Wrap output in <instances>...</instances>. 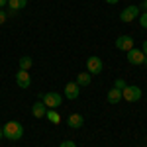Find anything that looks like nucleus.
Returning a JSON list of instances; mask_svg holds the SVG:
<instances>
[{"instance_id":"obj_1","label":"nucleus","mask_w":147,"mask_h":147,"mask_svg":"<svg viewBox=\"0 0 147 147\" xmlns=\"http://www.w3.org/2000/svg\"><path fill=\"white\" fill-rule=\"evenodd\" d=\"M2 131H4V137H8L12 141H18L24 136V127L20 122H6V125L2 127Z\"/></svg>"},{"instance_id":"obj_2","label":"nucleus","mask_w":147,"mask_h":147,"mask_svg":"<svg viewBox=\"0 0 147 147\" xmlns=\"http://www.w3.org/2000/svg\"><path fill=\"white\" fill-rule=\"evenodd\" d=\"M41 102L45 104L47 110H57V108L61 106L63 98H61V94H57V92H47V94L41 96Z\"/></svg>"},{"instance_id":"obj_3","label":"nucleus","mask_w":147,"mask_h":147,"mask_svg":"<svg viewBox=\"0 0 147 147\" xmlns=\"http://www.w3.org/2000/svg\"><path fill=\"white\" fill-rule=\"evenodd\" d=\"M122 98H124L125 102H137V100H141V88L136 86V84L125 86L124 90H122Z\"/></svg>"},{"instance_id":"obj_4","label":"nucleus","mask_w":147,"mask_h":147,"mask_svg":"<svg viewBox=\"0 0 147 147\" xmlns=\"http://www.w3.org/2000/svg\"><path fill=\"white\" fill-rule=\"evenodd\" d=\"M102 59L100 57H88L86 59V73H90V75H100L102 73Z\"/></svg>"},{"instance_id":"obj_5","label":"nucleus","mask_w":147,"mask_h":147,"mask_svg":"<svg viewBox=\"0 0 147 147\" xmlns=\"http://www.w3.org/2000/svg\"><path fill=\"white\" fill-rule=\"evenodd\" d=\"M16 84L20 86V88H30L32 86V75H30V71H18L16 73Z\"/></svg>"},{"instance_id":"obj_6","label":"nucleus","mask_w":147,"mask_h":147,"mask_svg":"<svg viewBox=\"0 0 147 147\" xmlns=\"http://www.w3.org/2000/svg\"><path fill=\"white\" fill-rule=\"evenodd\" d=\"M137 16H139V8L137 6H127L125 10L120 12V20L124 24H129V22H134Z\"/></svg>"},{"instance_id":"obj_7","label":"nucleus","mask_w":147,"mask_h":147,"mask_svg":"<svg viewBox=\"0 0 147 147\" xmlns=\"http://www.w3.org/2000/svg\"><path fill=\"white\" fill-rule=\"evenodd\" d=\"M116 47L120 49V51H129V49H134V37L131 35H120L118 39H116Z\"/></svg>"},{"instance_id":"obj_8","label":"nucleus","mask_w":147,"mask_h":147,"mask_svg":"<svg viewBox=\"0 0 147 147\" xmlns=\"http://www.w3.org/2000/svg\"><path fill=\"white\" fill-rule=\"evenodd\" d=\"M127 61L131 63V65H143V61H145V55H143V51L141 49H129L127 51Z\"/></svg>"},{"instance_id":"obj_9","label":"nucleus","mask_w":147,"mask_h":147,"mask_svg":"<svg viewBox=\"0 0 147 147\" xmlns=\"http://www.w3.org/2000/svg\"><path fill=\"white\" fill-rule=\"evenodd\" d=\"M79 84L77 82H67V86H65V98H69V100H77L79 98Z\"/></svg>"},{"instance_id":"obj_10","label":"nucleus","mask_w":147,"mask_h":147,"mask_svg":"<svg viewBox=\"0 0 147 147\" xmlns=\"http://www.w3.org/2000/svg\"><path fill=\"white\" fill-rule=\"evenodd\" d=\"M67 124H69V127H73V129H79V127L84 125V118H82L80 114H71L67 118Z\"/></svg>"},{"instance_id":"obj_11","label":"nucleus","mask_w":147,"mask_h":147,"mask_svg":"<svg viewBox=\"0 0 147 147\" xmlns=\"http://www.w3.org/2000/svg\"><path fill=\"white\" fill-rule=\"evenodd\" d=\"M32 114H34V118H37V120H41V118H45V114H47V108H45V104L39 100V102H35L34 106H32Z\"/></svg>"},{"instance_id":"obj_12","label":"nucleus","mask_w":147,"mask_h":147,"mask_svg":"<svg viewBox=\"0 0 147 147\" xmlns=\"http://www.w3.org/2000/svg\"><path fill=\"white\" fill-rule=\"evenodd\" d=\"M90 79H92V75L84 71V73H79V75H77V80H75V82H77L79 86H88V84H90Z\"/></svg>"},{"instance_id":"obj_13","label":"nucleus","mask_w":147,"mask_h":147,"mask_svg":"<svg viewBox=\"0 0 147 147\" xmlns=\"http://www.w3.org/2000/svg\"><path fill=\"white\" fill-rule=\"evenodd\" d=\"M106 98H108V102H110V104H118V102L122 100V90H118V88H110Z\"/></svg>"},{"instance_id":"obj_14","label":"nucleus","mask_w":147,"mask_h":147,"mask_svg":"<svg viewBox=\"0 0 147 147\" xmlns=\"http://www.w3.org/2000/svg\"><path fill=\"white\" fill-rule=\"evenodd\" d=\"M26 4H28V0H8V8L16 14H18V10L26 8Z\"/></svg>"},{"instance_id":"obj_15","label":"nucleus","mask_w":147,"mask_h":147,"mask_svg":"<svg viewBox=\"0 0 147 147\" xmlns=\"http://www.w3.org/2000/svg\"><path fill=\"white\" fill-rule=\"evenodd\" d=\"M32 65H34V61H32V57H22V59H20V69H22V71H30V69H32Z\"/></svg>"},{"instance_id":"obj_16","label":"nucleus","mask_w":147,"mask_h":147,"mask_svg":"<svg viewBox=\"0 0 147 147\" xmlns=\"http://www.w3.org/2000/svg\"><path fill=\"white\" fill-rule=\"evenodd\" d=\"M45 116H47V120H49L51 124H59V122H61V116H59L57 110H47Z\"/></svg>"},{"instance_id":"obj_17","label":"nucleus","mask_w":147,"mask_h":147,"mask_svg":"<svg viewBox=\"0 0 147 147\" xmlns=\"http://www.w3.org/2000/svg\"><path fill=\"white\" fill-rule=\"evenodd\" d=\"M125 86V80H122V79H116V82H114V88H118V90H124Z\"/></svg>"},{"instance_id":"obj_18","label":"nucleus","mask_w":147,"mask_h":147,"mask_svg":"<svg viewBox=\"0 0 147 147\" xmlns=\"http://www.w3.org/2000/svg\"><path fill=\"white\" fill-rule=\"evenodd\" d=\"M139 22H141V28H147V12H143V14H141Z\"/></svg>"},{"instance_id":"obj_19","label":"nucleus","mask_w":147,"mask_h":147,"mask_svg":"<svg viewBox=\"0 0 147 147\" xmlns=\"http://www.w3.org/2000/svg\"><path fill=\"white\" fill-rule=\"evenodd\" d=\"M59 147H77V143H75V141H71V139H67V141H63Z\"/></svg>"},{"instance_id":"obj_20","label":"nucleus","mask_w":147,"mask_h":147,"mask_svg":"<svg viewBox=\"0 0 147 147\" xmlns=\"http://www.w3.org/2000/svg\"><path fill=\"white\" fill-rule=\"evenodd\" d=\"M6 20H8V14H6V12H4L2 8H0V24H4Z\"/></svg>"},{"instance_id":"obj_21","label":"nucleus","mask_w":147,"mask_h":147,"mask_svg":"<svg viewBox=\"0 0 147 147\" xmlns=\"http://www.w3.org/2000/svg\"><path fill=\"white\" fill-rule=\"evenodd\" d=\"M141 51H143V55L147 57V39L143 41V45H141Z\"/></svg>"},{"instance_id":"obj_22","label":"nucleus","mask_w":147,"mask_h":147,"mask_svg":"<svg viewBox=\"0 0 147 147\" xmlns=\"http://www.w3.org/2000/svg\"><path fill=\"white\" fill-rule=\"evenodd\" d=\"M4 6H8V0H0V8H4Z\"/></svg>"},{"instance_id":"obj_23","label":"nucleus","mask_w":147,"mask_h":147,"mask_svg":"<svg viewBox=\"0 0 147 147\" xmlns=\"http://www.w3.org/2000/svg\"><path fill=\"white\" fill-rule=\"evenodd\" d=\"M141 8H143V10L147 12V0H143V2H141Z\"/></svg>"},{"instance_id":"obj_24","label":"nucleus","mask_w":147,"mask_h":147,"mask_svg":"<svg viewBox=\"0 0 147 147\" xmlns=\"http://www.w3.org/2000/svg\"><path fill=\"white\" fill-rule=\"evenodd\" d=\"M106 2H108V4H118L120 0H106Z\"/></svg>"},{"instance_id":"obj_25","label":"nucleus","mask_w":147,"mask_h":147,"mask_svg":"<svg viewBox=\"0 0 147 147\" xmlns=\"http://www.w3.org/2000/svg\"><path fill=\"white\" fill-rule=\"evenodd\" d=\"M0 137H4V131H2V129H0Z\"/></svg>"},{"instance_id":"obj_26","label":"nucleus","mask_w":147,"mask_h":147,"mask_svg":"<svg viewBox=\"0 0 147 147\" xmlns=\"http://www.w3.org/2000/svg\"><path fill=\"white\" fill-rule=\"evenodd\" d=\"M143 65H147V57H145V61H143Z\"/></svg>"}]
</instances>
